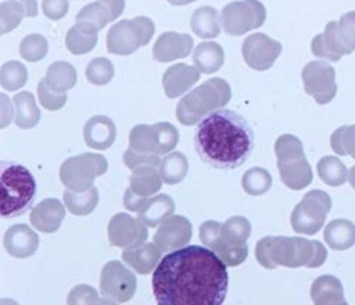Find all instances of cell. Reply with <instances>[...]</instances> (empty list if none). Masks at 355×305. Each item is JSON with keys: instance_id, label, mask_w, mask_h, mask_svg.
<instances>
[{"instance_id": "cell-1", "label": "cell", "mask_w": 355, "mask_h": 305, "mask_svg": "<svg viewBox=\"0 0 355 305\" xmlns=\"http://www.w3.org/2000/svg\"><path fill=\"white\" fill-rule=\"evenodd\" d=\"M226 267L209 247L173 250L155 268V299L159 305H220L229 286Z\"/></svg>"}, {"instance_id": "cell-2", "label": "cell", "mask_w": 355, "mask_h": 305, "mask_svg": "<svg viewBox=\"0 0 355 305\" xmlns=\"http://www.w3.org/2000/svg\"><path fill=\"white\" fill-rule=\"evenodd\" d=\"M193 142L205 164L230 171L242 166L252 155L254 132L245 116L220 108L199 121Z\"/></svg>"}, {"instance_id": "cell-3", "label": "cell", "mask_w": 355, "mask_h": 305, "mask_svg": "<svg viewBox=\"0 0 355 305\" xmlns=\"http://www.w3.org/2000/svg\"><path fill=\"white\" fill-rule=\"evenodd\" d=\"M256 259L260 265L275 270L279 265L317 268L327 260L322 243L303 237H263L256 244Z\"/></svg>"}, {"instance_id": "cell-4", "label": "cell", "mask_w": 355, "mask_h": 305, "mask_svg": "<svg viewBox=\"0 0 355 305\" xmlns=\"http://www.w3.org/2000/svg\"><path fill=\"white\" fill-rule=\"evenodd\" d=\"M37 193V183L27 168L2 162L0 175V213L3 218L21 216L31 209Z\"/></svg>"}, {"instance_id": "cell-5", "label": "cell", "mask_w": 355, "mask_h": 305, "mask_svg": "<svg viewBox=\"0 0 355 305\" xmlns=\"http://www.w3.org/2000/svg\"><path fill=\"white\" fill-rule=\"evenodd\" d=\"M230 98L229 82L223 78H211L181 98L176 105V118L182 125H196L208 114L223 108Z\"/></svg>"}, {"instance_id": "cell-6", "label": "cell", "mask_w": 355, "mask_h": 305, "mask_svg": "<svg viewBox=\"0 0 355 305\" xmlns=\"http://www.w3.org/2000/svg\"><path fill=\"white\" fill-rule=\"evenodd\" d=\"M277 168L284 185L291 191H302L313 182V171L306 159L302 141L294 135H282L275 145Z\"/></svg>"}, {"instance_id": "cell-7", "label": "cell", "mask_w": 355, "mask_h": 305, "mask_svg": "<svg viewBox=\"0 0 355 305\" xmlns=\"http://www.w3.org/2000/svg\"><path fill=\"white\" fill-rule=\"evenodd\" d=\"M155 24L150 17L138 16L132 20L115 23L107 35V50L116 55H130L151 42Z\"/></svg>"}, {"instance_id": "cell-8", "label": "cell", "mask_w": 355, "mask_h": 305, "mask_svg": "<svg viewBox=\"0 0 355 305\" xmlns=\"http://www.w3.org/2000/svg\"><path fill=\"white\" fill-rule=\"evenodd\" d=\"M108 171L105 157L98 154H81L63 162L60 166V180L63 185L73 192L88 191L94 180Z\"/></svg>"}, {"instance_id": "cell-9", "label": "cell", "mask_w": 355, "mask_h": 305, "mask_svg": "<svg viewBox=\"0 0 355 305\" xmlns=\"http://www.w3.org/2000/svg\"><path fill=\"white\" fill-rule=\"evenodd\" d=\"M331 198L324 191L314 189L304 195L291 213V227L295 233L314 236L324 226L331 210Z\"/></svg>"}, {"instance_id": "cell-10", "label": "cell", "mask_w": 355, "mask_h": 305, "mask_svg": "<svg viewBox=\"0 0 355 305\" xmlns=\"http://www.w3.org/2000/svg\"><path fill=\"white\" fill-rule=\"evenodd\" d=\"M180 142V132L169 122L154 125L139 124L130 132V148L141 154L168 155Z\"/></svg>"}, {"instance_id": "cell-11", "label": "cell", "mask_w": 355, "mask_h": 305, "mask_svg": "<svg viewBox=\"0 0 355 305\" xmlns=\"http://www.w3.org/2000/svg\"><path fill=\"white\" fill-rule=\"evenodd\" d=\"M266 20V9L259 0H241L226 5L220 13L222 27L229 36H242L259 28Z\"/></svg>"}, {"instance_id": "cell-12", "label": "cell", "mask_w": 355, "mask_h": 305, "mask_svg": "<svg viewBox=\"0 0 355 305\" xmlns=\"http://www.w3.org/2000/svg\"><path fill=\"white\" fill-rule=\"evenodd\" d=\"M100 288L111 304L130 301L137 290L135 274L121 261H108L100 276Z\"/></svg>"}, {"instance_id": "cell-13", "label": "cell", "mask_w": 355, "mask_h": 305, "mask_svg": "<svg viewBox=\"0 0 355 305\" xmlns=\"http://www.w3.org/2000/svg\"><path fill=\"white\" fill-rule=\"evenodd\" d=\"M304 89L317 104H329L337 94L336 70L325 61H311L302 73Z\"/></svg>"}, {"instance_id": "cell-14", "label": "cell", "mask_w": 355, "mask_h": 305, "mask_svg": "<svg viewBox=\"0 0 355 305\" xmlns=\"http://www.w3.org/2000/svg\"><path fill=\"white\" fill-rule=\"evenodd\" d=\"M282 53V44L263 33L250 35L242 46V55L246 64L256 71L272 69Z\"/></svg>"}, {"instance_id": "cell-15", "label": "cell", "mask_w": 355, "mask_h": 305, "mask_svg": "<svg viewBox=\"0 0 355 305\" xmlns=\"http://www.w3.org/2000/svg\"><path fill=\"white\" fill-rule=\"evenodd\" d=\"M148 226L139 219H134L127 213H116L108 223V238L111 246L121 249H134L145 243Z\"/></svg>"}, {"instance_id": "cell-16", "label": "cell", "mask_w": 355, "mask_h": 305, "mask_svg": "<svg viewBox=\"0 0 355 305\" xmlns=\"http://www.w3.org/2000/svg\"><path fill=\"white\" fill-rule=\"evenodd\" d=\"M192 238V225L185 216H171L162 222L154 236V241L162 252L171 253L182 249Z\"/></svg>"}, {"instance_id": "cell-17", "label": "cell", "mask_w": 355, "mask_h": 305, "mask_svg": "<svg viewBox=\"0 0 355 305\" xmlns=\"http://www.w3.org/2000/svg\"><path fill=\"white\" fill-rule=\"evenodd\" d=\"M193 39L185 33L166 32L161 35L153 49V57L158 63H169V61L185 58L191 54Z\"/></svg>"}, {"instance_id": "cell-18", "label": "cell", "mask_w": 355, "mask_h": 305, "mask_svg": "<svg viewBox=\"0 0 355 305\" xmlns=\"http://www.w3.org/2000/svg\"><path fill=\"white\" fill-rule=\"evenodd\" d=\"M3 244L6 252L16 259L32 257L39 249V236L27 225H15L5 233Z\"/></svg>"}, {"instance_id": "cell-19", "label": "cell", "mask_w": 355, "mask_h": 305, "mask_svg": "<svg viewBox=\"0 0 355 305\" xmlns=\"http://www.w3.org/2000/svg\"><path fill=\"white\" fill-rule=\"evenodd\" d=\"M66 216V207L58 199H44L32 210L31 223L43 233H54L60 229Z\"/></svg>"}, {"instance_id": "cell-20", "label": "cell", "mask_w": 355, "mask_h": 305, "mask_svg": "<svg viewBox=\"0 0 355 305\" xmlns=\"http://www.w3.org/2000/svg\"><path fill=\"white\" fill-rule=\"evenodd\" d=\"M200 78V71L188 64H175L162 77V85L168 98H178L192 88Z\"/></svg>"}, {"instance_id": "cell-21", "label": "cell", "mask_w": 355, "mask_h": 305, "mask_svg": "<svg viewBox=\"0 0 355 305\" xmlns=\"http://www.w3.org/2000/svg\"><path fill=\"white\" fill-rule=\"evenodd\" d=\"M85 143L98 150L108 149L116 138L115 122L105 115H96L88 119L83 130Z\"/></svg>"}, {"instance_id": "cell-22", "label": "cell", "mask_w": 355, "mask_h": 305, "mask_svg": "<svg viewBox=\"0 0 355 305\" xmlns=\"http://www.w3.org/2000/svg\"><path fill=\"white\" fill-rule=\"evenodd\" d=\"M311 51L315 57H322L331 61H338L343 55L349 54L352 50L347 47L338 32L337 23L331 21L325 27V32L313 39Z\"/></svg>"}, {"instance_id": "cell-23", "label": "cell", "mask_w": 355, "mask_h": 305, "mask_svg": "<svg viewBox=\"0 0 355 305\" xmlns=\"http://www.w3.org/2000/svg\"><path fill=\"white\" fill-rule=\"evenodd\" d=\"M162 257V250L158 244L144 243L138 247L125 249L123 252V260L138 274H150L159 264Z\"/></svg>"}, {"instance_id": "cell-24", "label": "cell", "mask_w": 355, "mask_h": 305, "mask_svg": "<svg viewBox=\"0 0 355 305\" xmlns=\"http://www.w3.org/2000/svg\"><path fill=\"white\" fill-rule=\"evenodd\" d=\"M100 30L88 21H77L66 35V47L74 55L90 53L98 42Z\"/></svg>"}, {"instance_id": "cell-25", "label": "cell", "mask_w": 355, "mask_h": 305, "mask_svg": "<svg viewBox=\"0 0 355 305\" xmlns=\"http://www.w3.org/2000/svg\"><path fill=\"white\" fill-rule=\"evenodd\" d=\"M311 299L317 305H343L347 304L344 298V287L334 276H321L311 286Z\"/></svg>"}, {"instance_id": "cell-26", "label": "cell", "mask_w": 355, "mask_h": 305, "mask_svg": "<svg viewBox=\"0 0 355 305\" xmlns=\"http://www.w3.org/2000/svg\"><path fill=\"white\" fill-rule=\"evenodd\" d=\"M175 211V202L168 195H158L148 199L138 211V219L148 227H155L171 218Z\"/></svg>"}, {"instance_id": "cell-27", "label": "cell", "mask_w": 355, "mask_h": 305, "mask_svg": "<svg viewBox=\"0 0 355 305\" xmlns=\"http://www.w3.org/2000/svg\"><path fill=\"white\" fill-rule=\"evenodd\" d=\"M195 67L203 74H214L222 69L225 63V51L215 42H203L196 46L193 55Z\"/></svg>"}, {"instance_id": "cell-28", "label": "cell", "mask_w": 355, "mask_h": 305, "mask_svg": "<svg viewBox=\"0 0 355 305\" xmlns=\"http://www.w3.org/2000/svg\"><path fill=\"white\" fill-rule=\"evenodd\" d=\"M324 240L331 250H348L355 244V225L347 219L333 220L324 229Z\"/></svg>"}, {"instance_id": "cell-29", "label": "cell", "mask_w": 355, "mask_h": 305, "mask_svg": "<svg viewBox=\"0 0 355 305\" xmlns=\"http://www.w3.org/2000/svg\"><path fill=\"white\" fill-rule=\"evenodd\" d=\"M13 104H15V122L19 128L31 130L39 124L42 114L32 93H28V91H21V93L15 96Z\"/></svg>"}, {"instance_id": "cell-30", "label": "cell", "mask_w": 355, "mask_h": 305, "mask_svg": "<svg viewBox=\"0 0 355 305\" xmlns=\"http://www.w3.org/2000/svg\"><path fill=\"white\" fill-rule=\"evenodd\" d=\"M162 177L155 166H139L130 176V188L139 196L151 198L162 188Z\"/></svg>"}, {"instance_id": "cell-31", "label": "cell", "mask_w": 355, "mask_h": 305, "mask_svg": "<svg viewBox=\"0 0 355 305\" xmlns=\"http://www.w3.org/2000/svg\"><path fill=\"white\" fill-rule=\"evenodd\" d=\"M220 16L212 6L196 9L191 17L192 32L200 39H215L220 35Z\"/></svg>"}, {"instance_id": "cell-32", "label": "cell", "mask_w": 355, "mask_h": 305, "mask_svg": "<svg viewBox=\"0 0 355 305\" xmlns=\"http://www.w3.org/2000/svg\"><path fill=\"white\" fill-rule=\"evenodd\" d=\"M44 81L55 93H67L77 82V71L67 61H55L47 69Z\"/></svg>"}, {"instance_id": "cell-33", "label": "cell", "mask_w": 355, "mask_h": 305, "mask_svg": "<svg viewBox=\"0 0 355 305\" xmlns=\"http://www.w3.org/2000/svg\"><path fill=\"white\" fill-rule=\"evenodd\" d=\"M63 199L69 211L73 213V215L87 216L97 207L100 195H98V189L92 186L90 189L84 192H73L67 189L63 193Z\"/></svg>"}, {"instance_id": "cell-34", "label": "cell", "mask_w": 355, "mask_h": 305, "mask_svg": "<svg viewBox=\"0 0 355 305\" xmlns=\"http://www.w3.org/2000/svg\"><path fill=\"white\" fill-rule=\"evenodd\" d=\"M189 171V162L182 152H171L159 165L161 177L168 185L181 183Z\"/></svg>"}, {"instance_id": "cell-35", "label": "cell", "mask_w": 355, "mask_h": 305, "mask_svg": "<svg viewBox=\"0 0 355 305\" xmlns=\"http://www.w3.org/2000/svg\"><path fill=\"white\" fill-rule=\"evenodd\" d=\"M317 172L325 185L337 188L344 185L348 179V171L341 159L336 157H324L317 164Z\"/></svg>"}, {"instance_id": "cell-36", "label": "cell", "mask_w": 355, "mask_h": 305, "mask_svg": "<svg viewBox=\"0 0 355 305\" xmlns=\"http://www.w3.org/2000/svg\"><path fill=\"white\" fill-rule=\"evenodd\" d=\"M212 250L219 256V259L227 267L241 265L243 261H246L248 254H249V247H248L246 243H243V244L229 243L222 236L215 243V246L212 247Z\"/></svg>"}, {"instance_id": "cell-37", "label": "cell", "mask_w": 355, "mask_h": 305, "mask_svg": "<svg viewBox=\"0 0 355 305\" xmlns=\"http://www.w3.org/2000/svg\"><path fill=\"white\" fill-rule=\"evenodd\" d=\"M272 175L264 168H250L242 177V186L246 193L252 196H260L269 192L272 188Z\"/></svg>"}, {"instance_id": "cell-38", "label": "cell", "mask_w": 355, "mask_h": 305, "mask_svg": "<svg viewBox=\"0 0 355 305\" xmlns=\"http://www.w3.org/2000/svg\"><path fill=\"white\" fill-rule=\"evenodd\" d=\"M252 234V225L243 216H233L222 225V237L234 244H243Z\"/></svg>"}, {"instance_id": "cell-39", "label": "cell", "mask_w": 355, "mask_h": 305, "mask_svg": "<svg viewBox=\"0 0 355 305\" xmlns=\"http://www.w3.org/2000/svg\"><path fill=\"white\" fill-rule=\"evenodd\" d=\"M0 82L8 91H17L27 82V69L20 61H8L0 71Z\"/></svg>"}, {"instance_id": "cell-40", "label": "cell", "mask_w": 355, "mask_h": 305, "mask_svg": "<svg viewBox=\"0 0 355 305\" xmlns=\"http://www.w3.org/2000/svg\"><path fill=\"white\" fill-rule=\"evenodd\" d=\"M47 51L49 42L42 35H27L19 46L20 55L26 61H31V63H36V61L43 60L47 55Z\"/></svg>"}, {"instance_id": "cell-41", "label": "cell", "mask_w": 355, "mask_h": 305, "mask_svg": "<svg viewBox=\"0 0 355 305\" xmlns=\"http://www.w3.org/2000/svg\"><path fill=\"white\" fill-rule=\"evenodd\" d=\"M115 74L114 66L111 61L105 57H96L85 69L87 80L94 85H105L108 84Z\"/></svg>"}, {"instance_id": "cell-42", "label": "cell", "mask_w": 355, "mask_h": 305, "mask_svg": "<svg viewBox=\"0 0 355 305\" xmlns=\"http://www.w3.org/2000/svg\"><path fill=\"white\" fill-rule=\"evenodd\" d=\"M77 21H88L94 24L98 30L104 28L110 21H112V15L111 12L107 9V6L104 3H101L100 0L94 3H90L84 6L76 16Z\"/></svg>"}, {"instance_id": "cell-43", "label": "cell", "mask_w": 355, "mask_h": 305, "mask_svg": "<svg viewBox=\"0 0 355 305\" xmlns=\"http://www.w3.org/2000/svg\"><path fill=\"white\" fill-rule=\"evenodd\" d=\"M26 17V9L19 0H6L0 5V19H2V33L6 35L16 28L21 19Z\"/></svg>"}, {"instance_id": "cell-44", "label": "cell", "mask_w": 355, "mask_h": 305, "mask_svg": "<svg viewBox=\"0 0 355 305\" xmlns=\"http://www.w3.org/2000/svg\"><path fill=\"white\" fill-rule=\"evenodd\" d=\"M331 148L338 155H349L355 159V125L341 127L331 135Z\"/></svg>"}, {"instance_id": "cell-45", "label": "cell", "mask_w": 355, "mask_h": 305, "mask_svg": "<svg viewBox=\"0 0 355 305\" xmlns=\"http://www.w3.org/2000/svg\"><path fill=\"white\" fill-rule=\"evenodd\" d=\"M37 96H39L40 104L49 111L62 110L67 101V93H55V91L50 89L44 78L40 80L37 85Z\"/></svg>"}, {"instance_id": "cell-46", "label": "cell", "mask_w": 355, "mask_h": 305, "mask_svg": "<svg viewBox=\"0 0 355 305\" xmlns=\"http://www.w3.org/2000/svg\"><path fill=\"white\" fill-rule=\"evenodd\" d=\"M123 161L127 168L130 169H137L139 166H159L161 165V158L157 154H141V152H137L131 148H128L124 152Z\"/></svg>"}, {"instance_id": "cell-47", "label": "cell", "mask_w": 355, "mask_h": 305, "mask_svg": "<svg viewBox=\"0 0 355 305\" xmlns=\"http://www.w3.org/2000/svg\"><path fill=\"white\" fill-rule=\"evenodd\" d=\"M69 304H111L107 298H100L97 291L93 287L88 286H78L71 290L69 299Z\"/></svg>"}, {"instance_id": "cell-48", "label": "cell", "mask_w": 355, "mask_h": 305, "mask_svg": "<svg viewBox=\"0 0 355 305\" xmlns=\"http://www.w3.org/2000/svg\"><path fill=\"white\" fill-rule=\"evenodd\" d=\"M222 236V225L215 220L205 222L199 229V238L206 247L212 249Z\"/></svg>"}, {"instance_id": "cell-49", "label": "cell", "mask_w": 355, "mask_h": 305, "mask_svg": "<svg viewBox=\"0 0 355 305\" xmlns=\"http://www.w3.org/2000/svg\"><path fill=\"white\" fill-rule=\"evenodd\" d=\"M43 13L50 20L63 19L70 9L69 0H43Z\"/></svg>"}, {"instance_id": "cell-50", "label": "cell", "mask_w": 355, "mask_h": 305, "mask_svg": "<svg viewBox=\"0 0 355 305\" xmlns=\"http://www.w3.org/2000/svg\"><path fill=\"white\" fill-rule=\"evenodd\" d=\"M338 32L347 47L355 50V12L341 17Z\"/></svg>"}, {"instance_id": "cell-51", "label": "cell", "mask_w": 355, "mask_h": 305, "mask_svg": "<svg viewBox=\"0 0 355 305\" xmlns=\"http://www.w3.org/2000/svg\"><path fill=\"white\" fill-rule=\"evenodd\" d=\"M150 198H144L137 195L131 188H128L124 193V206L130 211H139Z\"/></svg>"}, {"instance_id": "cell-52", "label": "cell", "mask_w": 355, "mask_h": 305, "mask_svg": "<svg viewBox=\"0 0 355 305\" xmlns=\"http://www.w3.org/2000/svg\"><path fill=\"white\" fill-rule=\"evenodd\" d=\"M100 2L107 6V9L111 12L114 20L121 16V13L124 12V8H125V0H100Z\"/></svg>"}, {"instance_id": "cell-53", "label": "cell", "mask_w": 355, "mask_h": 305, "mask_svg": "<svg viewBox=\"0 0 355 305\" xmlns=\"http://www.w3.org/2000/svg\"><path fill=\"white\" fill-rule=\"evenodd\" d=\"M2 101H3V104H2V128H6L9 122L12 121L13 110L9 103V98L5 94H2Z\"/></svg>"}, {"instance_id": "cell-54", "label": "cell", "mask_w": 355, "mask_h": 305, "mask_svg": "<svg viewBox=\"0 0 355 305\" xmlns=\"http://www.w3.org/2000/svg\"><path fill=\"white\" fill-rule=\"evenodd\" d=\"M20 3H23L24 9H26V17H36L39 8H37V2L36 0H19Z\"/></svg>"}, {"instance_id": "cell-55", "label": "cell", "mask_w": 355, "mask_h": 305, "mask_svg": "<svg viewBox=\"0 0 355 305\" xmlns=\"http://www.w3.org/2000/svg\"><path fill=\"white\" fill-rule=\"evenodd\" d=\"M168 2L173 6H185V5L196 2V0H168Z\"/></svg>"}, {"instance_id": "cell-56", "label": "cell", "mask_w": 355, "mask_h": 305, "mask_svg": "<svg viewBox=\"0 0 355 305\" xmlns=\"http://www.w3.org/2000/svg\"><path fill=\"white\" fill-rule=\"evenodd\" d=\"M348 182H349V185L355 189V166L348 172Z\"/></svg>"}]
</instances>
